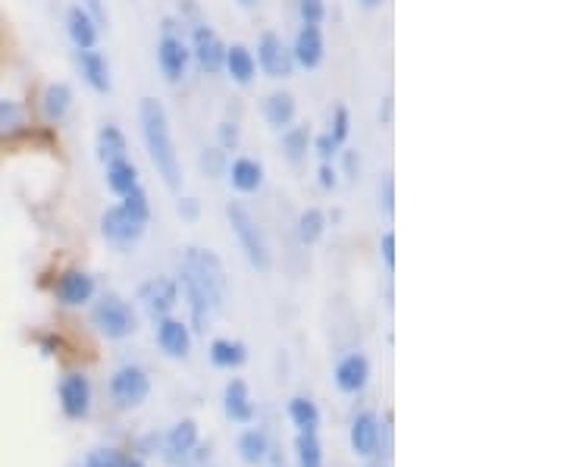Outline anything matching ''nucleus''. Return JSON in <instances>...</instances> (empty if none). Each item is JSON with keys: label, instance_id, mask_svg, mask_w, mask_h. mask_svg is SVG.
<instances>
[{"label": "nucleus", "instance_id": "obj_1", "mask_svg": "<svg viewBox=\"0 0 564 467\" xmlns=\"http://www.w3.org/2000/svg\"><path fill=\"white\" fill-rule=\"evenodd\" d=\"M138 126H141V138H145V148H148V157L154 163L157 176L163 179L167 189H179L182 167H179V154H176V145H173L170 116L157 98H141Z\"/></svg>", "mask_w": 564, "mask_h": 467}, {"label": "nucleus", "instance_id": "obj_2", "mask_svg": "<svg viewBox=\"0 0 564 467\" xmlns=\"http://www.w3.org/2000/svg\"><path fill=\"white\" fill-rule=\"evenodd\" d=\"M182 270L195 279V283L207 292L210 305L214 311L223 308L226 301V289H229V279H226V270H223V261L217 258L210 248H198V245H188L185 248V258H182Z\"/></svg>", "mask_w": 564, "mask_h": 467}, {"label": "nucleus", "instance_id": "obj_3", "mask_svg": "<svg viewBox=\"0 0 564 467\" xmlns=\"http://www.w3.org/2000/svg\"><path fill=\"white\" fill-rule=\"evenodd\" d=\"M91 323L98 326V333L107 336V339H126L138 330V317H135L132 305L116 292H107L94 301Z\"/></svg>", "mask_w": 564, "mask_h": 467}, {"label": "nucleus", "instance_id": "obj_4", "mask_svg": "<svg viewBox=\"0 0 564 467\" xmlns=\"http://www.w3.org/2000/svg\"><path fill=\"white\" fill-rule=\"evenodd\" d=\"M226 217H229V226H232V232H235V239H239V245H242V251H245V258L251 261V267L270 270V245H267V239H264L261 226H257V220L248 214V210H245L239 201L226 204Z\"/></svg>", "mask_w": 564, "mask_h": 467}, {"label": "nucleus", "instance_id": "obj_5", "mask_svg": "<svg viewBox=\"0 0 564 467\" xmlns=\"http://www.w3.org/2000/svg\"><path fill=\"white\" fill-rule=\"evenodd\" d=\"M176 22L167 19L163 22V35L157 41V66L167 82H182L188 73V63H192V51H188V41L182 35H176Z\"/></svg>", "mask_w": 564, "mask_h": 467}, {"label": "nucleus", "instance_id": "obj_6", "mask_svg": "<svg viewBox=\"0 0 564 467\" xmlns=\"http://www.w3.org/2000/svg\"><path fill=\"white\" fill-rule=\"evenodd\" d=\"M110 395L120 408H138L151 395V377L141 367L126 364L110 377Z\"/></svg>", "mask_w": 564, "mask_h": 467}, {"label": "nucleus", "instance_id": "obj_7", "mask_svg": "<svg viewBox=\"0 0 564 467\" xmlns=\"http://www.w3.org/2000/svg\"><path fill=\"white\" fill-rule=\"evenodd\" d=\"M188 51H192L195 63L204 76H217L223 73V57H226V44L223 38L210 29V26H195L192 29V44H188Z\"/></svg>", "mask_w": 564, "mask_h": 467}, {"label": "nucleus", "instance_id": "obj_8", "mask_svg": "<svg viewBox=\"0 0 564 467\" xmlns=\"http://www.w3.org/2000/svg\"><path fill=\"white\" fill-rule=\"evenodd\" d=\"M254 63L261 73H267L270 79H286L292 73V54L286 48V41H282L276 32H264L257 38V54H254Z\"/></svg>", "mask_w": 564, "mask_h": 467}, {"label": "nucleus", "instance_id": "obj_9", "mask_svg": "<svg viewBox=\"0 0 564 467\" xmlns=\"http://www.w3.org/2000/svg\"><path fill=\"white\" fill-rule=\"evenodd\" d=\"M145 229H148V226H145V223H138V220H132L120 204L107 207V210H104V217H101V236H104L110 245H116V248H129V245H135L141 236H145Z\"/></svg>", "mask_w": 564, "mask_h": 467}, {"label": "nucleus", "instance_id": "obj_10", "mask_svg": "<svg viewBox=\"0 0 564 467\" xmlns=\"http://www.w3.org/2000/svg\"><path fill=\"white\" fill-rule=\"evenodd\" d=\"M138 301L145 305V311L157 320L167 317L179 305V283L173 276H154L145 286L138 289Z\"/></svg>", "mask_w": 564, "mask_h": 467}, {"label": "nucleus", "instance_id": "obj_11", "mask_svg": "<svg viewBox=\"0 0 564 467\" xmlns=\"http://www.w3.org/2000/svg\"><path fill=\"white\" fill-rule=\"evenodd\" d=\"M57 395H60V408L69 420H82L88 417L91 411V383L85 373H66L57 386Z\"/></svg>", "mask_w": 564, "mask_h": 467}, {"label": "nucleus", "instance_id": "obj_12", "mask_svg": "<svg viewBox=\"0 0 564 467\" xmlns=\"http://www.w3.org/2000/svg\"><path fill=\"white\" fill-rule=\"evenodd\" d=\"M54 298L66 308H79L88 305L94 298V276L85 270H66L60 273V279L54 283Z\"/></svg>", "mask_w": 564, "mask_h": 467}, {"label": "nucleus", "instance_id": "obj_13", "mask_svg": "<svg viewBox=\"0 0 564 467\" xmlns=\"http://www.w3.org/2000/svg\"><path fill=\"white\" fill-rule=\"evenodd\" d=\"M292 63L301 69H317L326 57V38L320 26H301L292 41Z\"/></svg>", "mask_w": 564, "mask_h": 467}, {"label": "nucleus", "instance_id": "obj_14", "mask_svg": "<svg viewBox=\"0 0 564 467\" xmlns=\"http://www.w3.org/2000/svg\"><path fill=\"white\" fill-rule=\"evenodd\" d=\"M157 345L167 358H188L192 355V333H188V323L176 317H157Z\"/></svg>", "mask_w": 564, "mask_h": 467}, {"label": "nucleus", "instance_id": "obj_15", "mask_svg": "<svg viewBox=\"0 0 564 467\" xmlns=\"http://www.w3.org/2000/svg\"><path fill=\"white\" fill-rule=\"evenodd\" d=\"M195 446H198V424L195 420H179V424L167 433V439H163V461L179 467L192 458Z\"/></svg>", "mask_w": 564, "mask_h": 467}, {"label": "nucleus", "instance_id": "obj_16", "mask_svg": "<svg viewBox=\"0 0 564 467\" xmlns=\"http://www.w3.org/2000/svg\"><path fill=\"white\" fill-rule=\"evenodd\" d=\"M76 66H79V76L82 82L98 91V95H107L113 88V79H110V63L107 57L98 51V48H88V51H76Z\"/></svg>", "mask_w": 564, "mask_h": 467}, {"label": "nucleus", "instance_id": "obj_17", "mask_svg": "<svg viewBox=\"0 0 564 467\" xmlns=\"http://www.w3.org/2000/svg\"><path fill=\"white\" fill-rule=\"evenodd\" d=\"M66 35L76 44V51H88V48H98L101 26L94 22V16L82 4H76L66 10Z\"/></svg>", "mask_w": 564, "mask_h": 467}, {"label": "nucleus", "instance_id": "obj_18", "mask_svg": "<svg viewBox=\"0 0 564 467\" xmlns=\"http://www.w3.org/2000/svg\"><path fill=\"white\" fill-rule=\"evenodd\" d=\"M380 439H383V430H380V417L373 411H361L355 420H351V449H355L361 458H370L380 449Z\"/></svg>", "mask_w": 564, "mask_h": 467}, {"label": "nucleus", "instance_id": "obj_19", "mask_svg": "<svg viewBox=\"0 0 564 467\" xmlns=\"http://www.w3.org/2000/svg\"><path fill=\"white\" fill-rule=\"evenodd\" d=\"M176 283L182 286V295H185V301H188V314H192V326H195L198 333H204V330H207V323H210V317L217 314L214 305H210L207 292H204V289L195 283V279L185 273V270L179 273Z\"/></svg>", "mask_w": 564, "mask_h": 467}, {"label": "nucleus", "instance_id": "obj_20", "mask_svg": "<svg viewBox=\"0 0 564 467\" xmlns=\"http://www.w3.org/2000/svg\"><path fill=\"white\" fill-rule=\"evenodd\" d=\"M226 176L232 189L242 195H254L264 185V167H261V160H254V157H235L226 167Z\"/></svg>", "mask_w": 564, "mask_h": 467}, {"label": "nucleus", "instance_id": "obj_21", "mask_svg": "<svg viewBox=\"0 0 564 467\" xmlns=\"http://www.w3.org/2000/svg\"><path fill=\"white\" fill-rule=\"evenodd\" d=\"M370 380V361L358 352H351L345 355L339 364H336V386L342 392H351V395H358Z\"/></svg>", "mask_w": 564, "mask_h": 467}, {"label": "nucleus", "instance_id": "obj_22", "mask_svg": "<svg viewBox=\"0 0 564 467\" xmlns=\"http://www.w3.org/2000/svg\"><path fill=\"white\" fill-rule=\"evenodd\" d=\"M223 411L235 424H251L254 420V402L245 380H229L223 389Z\"/></svg>", "mask_w": 564, "mask_h": 467}, {"label": "nucleus", "instance_id": "obj_23", "mask_svg": "<svg viewBox=\"0 0 564 467\" xmlns=\"http://www.w3.org/2000/svg\"><path fill=\"white\" fill-rule=\"evenodd\" d=\"M73 88H69L66 82H51L44 91H41V113L47 123H63L69 110H73Z\"/></svg>", "mask_w": 564, "mask_h": 467}, {"label": "nucleus", "instance_id": "obj_24", "mask_svg": "<svg viewBox=\"0 0 564 467\" xmlns=\"http://www.w3.org/2000/svg\"><path fill=\"white\" fill-rule=\"evenodd\" d=\"M223 69L229 73V79L235 85H251L257 76V63H254V51L245 48V44H226V57H223Z\"/></svg>", "mask_w": 564, "mask_h": 467}, {"label": "nucleus", "instance_id": "obj_25", "mask_svg": "<svg viewBox=\"0 0 564 467\" xmlns=\"http://www.w3.org/2000/svg\"><path fill=\"white\" fill-rule=\"evenodd\" d=\"M104 179H107V189L123 198L126 192L138 189V167L129 157L110 160V163H104Z\"/></svg>", "mask_w": 564, "mask_h": 467}, {"label": "nucleus", "instance_id": "obj_26", "mask_svg": "<svg viewBox=\"0 0 564 467\" xmlns=\"http://www.w3.org/2000/svg\"><path fill=\"white\" fill-rule=\"evenodd\" d=\"M295 113H298V104H295V95L292 91H273L264 101V120L273 126V129H286L295 123Z\"/></svg>", "mask_w": 564, "mask_h": 467}, {"label": "nucleus", "instance_id": "obj_27", "mask_svg": "<svg viewBox=\"0 0 564 467\" xmlns=\"http://www.w3.org/2000/svg\"><path fill=\"white\" fill-rule=\"evenodd\" d=\"M94 151H98L101 163H110V160H120V157H126L129 142H126L123 129H120V126H113V123L101 126L98 138H94Z\"/></svg>", "mask_w": 564, "mask_h": 467}, {"label": "nucleus", "instance_id": "obj_28", "mask_svg": "<svg viewBox=\"0 0 564 467\" xmlns=\"http://www.w3.org/2000/svg\"><path fill=\"white\" fill-rule=\"evenodd\" d=\"M29 126V113L19 101L13 98H0V142H7V138L22 135Z\"/></svg>", "mask_w": 564, "mask_h": 467}, {"label": "nucleus", "instance_id": "obj_29", "mask_svg": "<svg viewBox=\"0 0 564 467\" xmlns=\"http://www.w3.org/2000/svg\"><path fill=\"white\" fill-rule=\"evenodd\" d=\"M207 355H210V361H214V367L232 370V367H242L248 361V348L235 339H214L207 348Z\"/></svg>", "mask_w": 564, "mask_h": 467}, {"label": "nucleus", "instance_id": "obj_30", "mask_svg": "<svg viewBox=\"0 0 564 467\" xmlns=\"http://www.w3.org/2000/svg\"><path fill=\"white\" fill-rule=\"evenodd\" d=\"M235 449H239V458L245 464H264L267 461V452H270V442H267V433L264 430H245L239 436V442H235Z\"/></svg>", "mask_w": 564, "mask_h": 467}, {"label": "nucleus", "instance_id": "obj_31", "mask_svg": "<svg viewBox=\"0 0 564 467\" xmlns=\"http://www.w3.org/2000/svg\"><path fill=\"white\" fill-rule=\"evenodd\" d=\"M311 129L308 126H286V132H282V154H286V160L289 163H298L308 157V151H311Z\"/></svg>", "mask_w": 564, "mask_h": 467}, {"label": "nucleus", "instance_id": "obj_32", "mask_svg": "<svg viewBox=\"0 0 564 467\" xmlns=\"http://www.w3.org/2000/svg\"><path fill=\"white\" fill-rule=\"evenodd\" d=\"M295 455H298V467H323V449H320L317 430H298Z\"/></svg>", "mask_w": 564, "mask_h": 467}, {"label": "nucleus", "instance_id": "obj_33", "mask_svg": "<svg viewBox=\"0 0 564 467\" xmlns=\"http://www.w3.org/2000/svg\"><path fill=\"white\" fill-rule=\"evenodd\" d=\"M326 232V214L320 207H308V210H301V217H298V239L304 245H314L320 242V236Z\"/></svg>", "mask_w": 564, "mask_h": 467}, {"label": "nucleus", "instance_id": "obj_34", "mask_svg": "<svg viewBox=\"0 0 564 467\" xmlns=\"http://www.w3.org/2000/svg\"><path fill=\"white\" fill-rule=\"evenodd\" d=\"M289 417H292V424L298 430H317L320 424V411L311 399H304V395H298V399L289 402Z\"/></svg>", "mask_w": 564, "mask_h": 467}, {"label": "nucleus", "instance_id": "obj_35", "mask_svg": "<svg viewBox=\"0 0 564 467\" xmlns=\"http://www.w3.org/2000/svg\"><path fill=\"white\" fill-rule=\"evenodd\" d=\"M120 207L126 210V214L132 217V220H138V223H151V201H148V192L141 189H132V192H126L123 198H120Z\"/></svg>", "mask_w": 564, "mask_h": 467}, {"label": "nucleus", "instance_id": "obj_36", "mask_svg": "<svg viewBox=\"0 0 564 467\" xmlns=\"http://www.w3.org/2000/svg\"><path fill=\"white\" fill-rule=\"evenodd\" d=\"M301 26H323L326 19V0H298Z\"/></svg>", "mask_w": 564, "mask_h": 467}, {"label": "nucleus", "instance_id": "obj_37", "mask_svg": "<svg viewBox=\"0 0 564 467\" xmlns=\"http://www.w3.org/2000/svg\"><path fill=\"white\" fill-rule=\"evenodd\" d=\"M329 135H333L339 145L348 142V135H351V113H348L345 104H339V107L333 110V126H329Z\"/></svg>", "mask_w": 564, "mask_h": 467}, {"label": "nucleus", "instance_id": "obj_38", "mask_svg": "<svg viewBox=\"0 0 564 467\" xmlns=\"http://www.w3.org/2000/svg\"><path fill=\"white\" fill-rule=\"evenodd\" d=\"M123 461L126 458L116 449H94V452H88L82 467H123Z\"/></svg>", "mask_w": 564, "mask_h": 467}, {"label": "nucleus", "instance_id": "obj_39", "mask_svg": "<svg viewBox=\"0 0 564 467\" xmlns=\"http://www.w3.org/2000/svg\"><path fill=\"white\" fill-rule=\"evenodd\" d=\"M311 148L317 151V157H320L323 163H333V157L339 154V148H342V145H339L336 138L329 135V132H323V135H317V138H314Z\"/></svg>", "mask_w": 564, "mask_h": 467}, {"label": "nucleus", "instance_id": "obj_40", "mask_svg": "<svg viewBox=\"0 0 564 467\" xmlns=\"http://www.w3.org/2000/svg\"><path fill=\"white\" fill-rule=\"evenodd\" d=\"M217 135H220V148L223 151H235V148H239V142H242V132H239V126H235V123H220Z\"/></svg>", "mask_w": 564, "mask_h": 467}, {"label": "nucleus", "instance_id": "obj_41", "mask_svg": "<svg viewBox=\"0 0 564 467\" xmlns=\"http://www.w3.org/2000/svg\"><path fill=\"white\" fill-rule=\"evenodd\" d=\"M223 157H226L223 148H210V151H204V154H201L204 170H207V173H223Z\"/></svg>", "mask_w": 564, "mask_h": 467}, {"label": "nucleus", "instance_id": "obj_42", "mask_svg": "<svg viewBox=\"0 0 564 467\" xmlns=\"http://www.w3.org/2000/svg\"><path fill=\"white\" fill-rule=\"evenodd\" d=\"M320 179V189H326V192H333L336 189V185H339V173H336V167H333V163H320V173H317Z\"/></svg>", "mask_w": 564, "mask_h": 467}, {"label": "nucleus", "instance_id": "obj_43", "mask_svg": "<svg viewBox=\"0 0 564 467\" xmlns=\"http://www.w3.org/2000/svg\"><path fill=\"white\" fill-rule=\"evenodd\" d=\"M380 254H383L386 267H395V232H383V239H380Z\"/></svg>", "mask_w": 564, "mask_h": 467}, {"label": "nucleus", "instance_id": "obj_44", "mask_svg": "<svg viewBox=\"0 0 564 467\" xmlns=\"http://www.w3.org/2000/svg\"><path fill=\"white\" fill-rule=\"evenodd\" d=\"M91 16H94V22H98V26L104 29L107 26V7H104V0H85L82 4Z\"/></svg>", "mask_w": 564, "mask_h": 467}, {"label": "nucleus", "instance_id": "obj_45", "mask_svg": "<svg viewBox=\"0 0 564 467\" xmlns=\"http://www.w3.org/2000/svg\"><path fill=\"white\" fill-rule=\"evenodd\" d=\"M380 207L386 210V214H392V179L389 176L380 182Z\"/></svg>", "mask_w": 564, "mask_h": 467}, {"label": "nucleus", "instance_id": "obj_46", "mask_svg": "<svg viewBox=\"0 0 564 467\" xmlns=\"http://www.w3.org/2000/svg\"><path fill=\"white\" fill-rule=\"evenodd\" d=\"M342 154H345V173H348V176H358V170H361L358 154H355V151H342Z\"/></svg>", "mask_w": 564, "mask_h": 467}, {"label": "nucleus", "instance_id": "obj_47", "mask_svg": "<svg viewBox=\"0 0 564 467\" xmlns=\"http://www.w3.org/2000/svg\"><path fill=\"white\" fill-rule=\"evenodd\" d=\"M179 214L188 217V220L198 217V201H195V198H182V201H179Z\"/></svg>", "mask_w": 564, "mask_h": 467}, {"label": "nucleus", "instance_id": "obj_48", "mask_svg": "<svg viewBox=\"0 0 564 467\" xmlns=\"http://www.w3.org/2000/svg\"><path fill=\"white\" fill-rule=\"evenodd\" d=\"M358 4H361L364 10H376V7H383V0H358Z\"/></svg>", "mask_w": 564, "mask_h": 467}, {"label": "nucleus", "instance_id": "obj_49", "mask_svg": "<svg viewBox=\"0 0 564 467\" xmlns=\"http://www.w3.org/2000/svg\"><path fill=\"white\" fill-rule=\"evenodd\" d=\"M123 467H145V461H141L138 455H132V458H126V461H123Z\"/></svg>", "mask_w": 564, "mask_h": 467}, {"label": "nucleus", "instance_id": "obj_50", "mask_svg": "<svg viewBox=\"0 0 564 467\" xmlns=\"http://www.w3.org/2000/svg\"><path fill=\"white\" fill-rule=\"evenodd\" d=\"M239 4H242V7H245V10H251V7H254V4H257V0H239Z\"/></svg>", "mask_w": 564, "mask_h": 467}]
</instances>
